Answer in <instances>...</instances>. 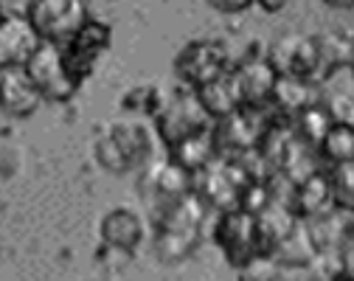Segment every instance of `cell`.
Segmentation results:
<instances>
[{
	"label": "cell",
	"instance_id": "30",
	"mask_svg": "<svg viewBox=\"0 0 354 281\" xmlns=\"http://www.w3.org/2000/svg\"><path fill=\"white\" fill-rule=\"evenodd\" d=\"M321 278L324 281H354V267L348 262H337L332 270L321 273Z\"/></svg>",
	"mask_w": 354,
	"mask_h": 281
},
{
	"label": "cell",
	"instance_id": "20",
	"mask_svg": "<svg viewBox=\"0 0 354 281\" xmlns=\"http://www.w3.org/2000/svg\"><path fill=\"white\" fill-rule=\"evenodd\" d=\"M216 155H219V147H216L214 127H208L203 132H194V135H189L183 140H177L174 147H169V158L174 163H180L192 174H197L200 169H205Z\"/></svg>",
	"mask_w": 354,
	"mask_h": 281
},
{
	"label": "cell",
	"instance_id": "3",
	"mask_svg": "<svg viewBox=\"0 0 354 281\" xmlns=\"http://www.w3.org/2000/svg\"><path fill=\"white\" fill-rule=\"evenodd\" d=\"M23 68L46 102H57V105L71 102L76 96V90L82 87L71 76L65 57H62V45L57 42H39Z\"/></svg>",
	"mask_w": 354,
	"mask_h": 281
},
{
	"label": "cell",
	"instance_id": "6",
	"mask_svg": "<svg viewBox=\"0 0 354 281\" xmlns=\"http://www.w3.org/2000/svg\"><path fill=\"white\" fill-rule=\"evenodd\" d=\"M208 127H214V118L205 113L194 90L166 96L163 107L155 116V135L166 144V149L174 147L177 140H183L194 132H203Z\"/></svg>",
	"mask_w": 354,
	"mask_h": 281
},
{
	"label": "cell",
	"instance_id": "24",
	"mask_svg": "<svg viewBox=\"0 0 354 281\" xmlns=\"http://www.w3.org/2000/svg\"><path fill=\"white\" fill-rule=\"evenodd\" d=\"M166 96L160 93L158 84L152 82H144V84H132L124 96H121V107L129 113V116H138V118H155L158 110L163 107Z\"/></svg>",
	"mask_w": 354,
	"mask_h": 281
},
{
	"label": "cell",
	"instance_id": "22",
	"mask_svg": "<svg viewBox=\"0 0 354 281\" xmlns=\"http://www.w3.org/2000/svg\"><path fill=\"white\" fill-rule=\"evenodd\" d=\"M315 39H318V82L351 65L354 39L343 37L340 31H324V34H315Z\"/></svg>",
	"mask_w": 354,
	"mask_h": 281
},
{
	"label": "cell",
	"instance_id": "16",
	"mask_svg": "<svg viewBox=\"0 0 354 281\" xmlns=\"http://www.w3.org/2000/svg\"><path fill=\"white\" fill-rule=\"evenodd\" d=\"M46 102L39 96V90L28 79L26 68H9L0 71V110L9 118H28L39 110Z\"/></svg>",
	"mask_w": 354,
	"mask_h": 281
},
{
	"label": "cell",
	"instance_id": "25",
	"mask_svg": "<svg viewBox=\"0 0 354 281\" xmlns=\"http://www.w3.org/2000/svg\"><path fill=\"white\" fill-rule=\"evenodd\" d=\"M329 124H332V116L326 113L324 102H321V105H315V107H309V110H304V113H298V116L292 118L295 135L304 140V144L315 147V149H318V144H321L324 132L329 129Z\"/></svg>",
	"mask_w": 354,
	"mask_h": 281
},
{
	"label": "cell",
	"instance_id": "18",
	"mask_svg": "<svg viewBox=\"0 0 354 281\" xmlns=\"http://www.w3.org/2000/svg\"><path fill=\"white\" fill-rule=\"evenodd\" d=\"M321 105V82L301 79V76H279L273 87V110L279 116L295 118L298 113Z\"/></svg>",
	"mask_w": 354,
	"mask_h": 281
},
{
	"label": "cell",
	"instance_id": "19",
	"mask_svg": "<svg viewBox=\"0 0 354 281\" xmlns=\"http://www.w3.org/2000/svg\"><path fill=\"white\" fill-rule=\"evenodd\" d=\"M197 99L200 105L205 107V113L219 121V118H228L231 113H236L242 107V96H239V87H236V79H234V71L223 73V76H216L211 79L208 84L197 87Z\"/></svg>",
	"mask_w": 354,
	"mask_h": 281
},
{
	"label": "cell",
	"instance_id": "26",
	"mask_svg": "<svg viewBox=\"0 0 354 281\" xmlns=\"http://www.w3.org/2000/svg\"><path fill=\"white\" fill-rule=\"evenodd\" d=\"M281 273H284V267L276 262V256L270 251H259L256 256H250L248 262H242L236 267L239 281H279Z\"/></svg>",
	"mask_w": 354,
	"mask_h": 281
},
{
	"label": "cell",
	"instance_id": "9",
	"mask_svg": "<svg viewBox=\"0 0 354 281\" xmlns=\"http://www.w3.org/2000/svg\"><path fill=\"white\" fill-rule=\"evenodd\" d=\"M234 79L242 96V107L248 110H268L273 105V87H276V68L268 60V51H248L234 68Z\"/></svg>",
	"mask_w": 354,
	"mask_h": 281
},
{
	"label": "cell",
	"instance_id": "7",
	"mask_svg": "<svg viewBox=\"0 0 354 281\" xmlns=\"http://www.w3.org/2000/svg\"><path fill=\"white\" fill-rule=\"evenodd\" d=\"M214 242L219 245L223 256L239 267L242 262H248L250 256H256L261 251V239H259V217L248 208H225L219 211L216 225H214Z\"/></svg>",
	"mask_w": 354,
	"mask_h": 281
},
{
	"label": "cell",
	"instance_id": "31",
	"mask_svg": "<svg viewBox=\"0 0 354 281\" xmlns=\"http://www.w3.org/2000/svg\"><path fill=\"white\" fill-rule=\"evenodd\" d=\"M256 3L264 9V12H270V15H276V12H281L290 0H256Z\"/></svg>",
	"mask_w": 354,
	"mask_h": 281
},
{
	"label": "cell",
	"instance_id": "21",
	"mask_svg": "<svg viewBox=\"0 0 354 281\" xmlns=\"http://www.w3.org/2000/svg\"><path fill=\"white\" fill-rule=\"evenodd\" d=\"M276 256V262L284 267V270H295V267H315L318 264V251H315V242L309 237V228L306 222L301 219L287 237L270 251Z\"/></svg>",
	"mask_w": 354,
	"mask_h": 281
},
{
	"label": "cell",
	"instance_id": "4",
	"mask_svg": "<svg viewBox=\"0 0 354 281\" xmlns=\"http://www.w3.org/2000/svg\"><path fill=\"white\" fill-rule=\"evenodd\" d=\"M26 17L42 42L65 45L91 17L84 0H28Z\"/></svg>",
	"mask_w": 354,
	"mask_h": 281
},
{
	"label": "cell",
	"instance_id": "15",
	"mask_svg": "<svg viewBox=\"0 0 354 281\" xmlns=\"http://www.w3.org/2000/svg\"><path fill=\"white\" fill-rule=\"evenodd\" d=\"M290 208L295 211L298 219H315L326 211L335 208V197H332V183H329V172H309L306 177H301L298 183L290 185Z\"/></svg>",
	"mask_w": 354,
	"mask_h": 281
},
{
	"label": "cell",
	"instance_id": "32",
	"mask_svg": "<svg viewBox=\"0 0 354 281\" xmlns=\"http://www.w3.org/2000/svg\"><path fill=\"white\" fill-rule=\"evenodd\" d=\"M324 6H329V9H337V12H348V9H354V0H321Z\"/></svg>",
	"mask_w": 354,
	"mask_h": 281
},
{
	"label": "cell",
	"instance_id": "27",
	"mask_svg": "<svg viewBox=\"0 0 354 281\" xmlns=\"http://www.w3.org/2000/svg\"><path fill=\"white\" fill-rule=\"evenodd\" d=\"M329 183H332L335 208L354 214V161L335 163L329 172Z\"/></svg>",
	"mask_w": 354,
	"mask_h": 281
},
{
	"label": "cell",
	"instance_id": "17",
	"mask_svg": "<svg viewBox=\"0 0 354 281\" xmlns=\"http://www.w3.org/2000/svg\"><path fill=\"white\" fill-rule=\"evenodd\" d=\"M144 189L149 192L152 203H158L160 211H163L174 200H180L183 194L194 192V174L186 172L180 163H174L171 158H166L163 163L152 166V172L147 174V185H144Z\"/></svg>",
	"mask_w": 354,
	"mask_h": 281
},
{
	"label": "cell",
	"instance_id": "8",
	"mask_svg": "<svg viewBox=\"0 0 354 281\" xmlns=\"http://www.w3.org/2000/svg\"><path fill=\"white\" fill-rule=\"evenodd\" d=\"M110 42H113V26L99 17H87L84 26L62 45L65 65L79 84L96 71V62L102 54H107Z\"/></svg>",
	"mask_w": 354,
	"mask_h": 281
},
{
	"label": "cell",
	"instance_id": "36",
	"mask_svg": "<svg viewBox=\"0 0 354 281\" xmlns=\"http://www.w3.org/2000/svg\"><path fill=\"white\" fill-rule=\"evenodd\" d=\"M3 15H6V12H3V6H0V17H3Z\"/></svg>",
	"mask_w": 354,
	"mask_h": 281
},
{
	"label": "cell",
	"instance_id": "12",
	"mask_svg": "<svg viewBox=\"0 0 354 281\" xmlns=\"http://www.w3.org/2000/svg\"><path fill=\"white\" fill-rule=\"evenodd\" d=\"M309 237L315 242L318 259H348V248L354 245V214L332 208L315 219H304Z\"/></svg>",
	"mask_w": 354,
	"mask_h": 281
},
{
	"label": "cell",
	"instance_id": "10",
	"mask_svg": "<svg viewBox=\"0 0 354 281\" xmlns=\"http://www.w3.org/2000/svg\"><path fill=\"white\" fill-rule=\"evenodd\" d=\"M268 60L279 76H301L318 82V39L315 34H284L270 48Z\"/></svg>",
	"mask_w": 354,
	"mask_h": 281
},
{
	"label": "cell",
	"instance_id": "34",
	"mask_svg": "<svg viewBox=\"0 0 354 281\" xmlns=\"http://www.w3.org/2000/svg\"><path fill=\"white\" fill-rule=\"evenodd\" d=\"M346 262H348V264H351V267H354V251H351V253H348V259H346Z\"/></svg>",
	"mask_w": 354,
	"mask_h": 281
},
{
	"label": "cell",
	"instance_id": "14",
	"mask_svg": "<svg viewBox=\"0 0 354 281\" xmlns=\"http://www.w3.org/2000/svg\"><path fill=\"white\" fill-rule=\"evenodd\" d=\"M39 42L42 39L37 37V31L26 15L6 12L0 17V71L23 68Z\"/></svg>",
	"mask_w": 354,
	"mask_h": 281
},
{
	"label": "cell",
	"instance_id": "5",
	"mask_svg": "<svg viewBox=\"0 0 354 281\" xmlns=\"http://www.w3.org/2000/svg\"><path fill=\"white\" fill-rule=\"evenodd\" d=\"M234 68L231 54L223 42L208 39V37H197L189 39L180 51L174 54V73L183 84H189L192 90L208 84L211 79L223 76Z\"/></svg>",
	"mask_w": 354,
	"mask_h": 281
},
{
	"label": "cell",
	"instance_id": "29",
	"mask_svg": "<svg viewBox=\"0 0 354 281\" xmlns=\"http://www.w3.org/2000/svg\"><path fill=\"white\" fill-rule=\"evenodd\" d=\"M279 281H324L321 270L315 267H295V270H284Z\"/></svg>",
	"mask_w": 354,
	"mask_h": 281
},
{
	"label": "cell",
	"instance_id": "23",
	"mask_svg": "<svg viewBox=\"0 0 354 281\" xmlns=\"http://www.w3.org/2000/svg\"><path fill=\"white\" fill-rule=\"evenodd\" d=\"M318 155L332 166L354 161V121H332L318 144Z\"/></svg>",
	"mask_w": 354,
	"mask_h": 281
},
{
	"label": "cell",
	"instance_id": "2",
	"mask_svg": "<svg viewBox=\"0 0 354 281\" xmlns=\"http://www.w3.org/2000/svg\"><path fill=\"white\" fill-rule=\"evenodd\" d=\"M203 219H205V203L189 192L180 200H174L158 214V237L155 251L163 262H180L186 259L203 237Z\"/></svg>",
	"mask_w": 354,
	"mask_h": 281
},
{
	"label": "cell",
	"instance_id": "1",
	"mask_svg": "<svg viewBox=\"0 0 354 281\" xmlns=\"http://www.w3.org/2000/svg\"><path fill=\"white\" fill-rule=\"evenodd\" d=\"M152 152H155V129L138 116H124L110 121L93 144V155L99 166L113 174H127L144 166L152 158Z\"/></svg>",
	"mask_w": 354,
	"mask_h": 281
},
{
	"label": "cell",
	"instance_id": "33",
	"mask_svg": "<svg viewBox=\"0 0 354 281\" xmlns=\"http://www.w3.org/2000/svg\"><path fill=\"white\" fill-rule=\"evenodd\" d=\"M79 281H113V278H107V275H84Z\"/></svg>",
	"mask_w": 354,
	"mask_h": 281
},
{
	"label": "cell",
	"instance_id": "28",
	"mask_svg": "<svg viewBox=\"0 0 354 281\" xmlns=\"http://www.w3.org/2000/svg\"><path fill=\"white\" fill-rule=\"evenodd\" d=\"M256 0H208V6H214L216 12H225V15H239L245 9H250Z\"/></svg>",
	"mask_w": 354,
	"mask_h": 281
},
{
	"label": "cell",
	"instance_id": "35",
	"mask_svg": "<svg viewBox=\"0 0 354 281\" xmlns=\"http://www.w3.org/2000/svg\"><path fill=\"white\" fill-rule=\"evenodd\" d=\"M348 68H351V73H354V57H351V65H348Z\"/></svg>",
	"mask_w": 354,
	"mask_h": 281
},
{
	"label": "cell",
	"instance_id": "11",
	"mask_svg": "<svg viewBox=\"0 0 354 281\" xmlns=\"http://www.w3.org/2000/svg\"><path fill=\"white\" fill-rule=\"evenodd\" d=\"M268 121L270 118H264V110H248V107H239L228 118L214 121L219 155H239L256 149Z\"/></svg>",
	"mask_w": 354,
	"mask_h": 281
},
{
	"label": "cell",
	"instance_id": "13",
	"mask_svg": "<svg viewBox=\"0 0 354 281\" xmlns=\"http://www.w3.org/2000/svg\"><path fill=\"white\" fill-rule=\"evenodd\" d=\"M99 239L121 253H136L147 239V222L138 208L115 206L99 219Z\"/></svg>",
	"mask_w": 354,
	"mask_h": 281
}]
</instances>
